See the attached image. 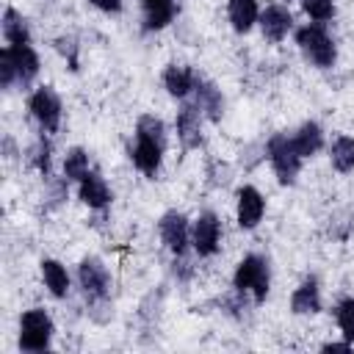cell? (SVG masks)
I'll use <instances>...</instances> for the list:
<instances>
[{
	"label": "cell",
	"mask_w": 354,
	"mask_h": 354,
	"mask_svg": "<svg viewBox=\"0 0 354 354\" xmlns=\"http://www.w3.org/2000/svg\"><path fill=\"white\" fill-rule=\"evenodd\" d=\"M166 149V124L155 113H144L136 122V144L130 147V160L144 177H158Z\"/></svg>",
	"instance_id": "obj_1"
},
{
	"label": "cell",
	"mask_w": 354,
	"mask_h": 354,
	"mask_svg": "<svg viewBox=\"0 0 354 354\" xmlns=\"http://www.w3.org/2000/svg\"><path fill=\"white\" fill-rule=\"evenodd\" d=\"M77 285L88 304L94 321L105 324L111 318V274L100 257H83L77 266Z\"/></svg>",
	"instance_id": "obj_2"
},
{
	"label": "cell",
	"mask_w": 354,
	"mask_h": 354,
	"mask_svg": "<svg viewBox=\"0 0 354 354\" xmlns=\"http://www.w3.org/2000/svg\"><path fill=\"white\" fill-rule=\"evenodd\" d=\"M39 55L30 44H8L0 50V86L28 88L39 75Z\"/></svg>",
	"instance_id": "obj_3"
},
{
	"label": "cell",
	"mask_w": 354,
	"mask_h": 354,
	"mask_svg": "<svg viewBox=\"0 0 354 354\" xmlns=\"http://www.w3.org/2000/svg\"><path fill=\"white\" fill-rule=\"evenodd\" d=\"M296 44L304 53V58L318 69H332L337 61V47L332 36L326 33L324 22H307L296 30Z\"/></svg>",
	"instance_id": "obj_4"
},
{
	"label": "cell",
	"mask_w": 354,
	"mask_h": 354,
	"mask_svg": "<svg viewBox=\"0 0 354 354\" xmlns=\"http://www.w3.org/2000/svg\"><path fill=\"white\" fill-rule=\"evenodd\" d=\"M232 288L241 293H249L254 304H263L268 296V288H271L268 260L263 254H246L232 274Z\"/></svg>",
	"instance_id": "obj_5"
},
{
	"label": "cell",
	"mask_w": 354,
	"mask_h": 354,
	"mask_svg": "<svg viewBox=\"0 0 354 354\" xmlns=\"http://www.w3.org/2000/svg\"><path fill=\"white\" fill-rule=\"evenodd\" d=\"M266 158L277 174V180L282 185H293L296 183V174L301 171V163L304 158L299 155V149L293 147V138L288 133H274L266 144Z\"/></svg>",
	"instance_id": "obj_6"
},
{
	"label": "cell",
	"mask_w": 354,
	"mask_h": 354,
	"mask_svg": "<svg viewBox=\"0 0 354 354\" xmlns=\"http://www.w3.org/2000/svg\"><path fill=\"white\" fill-rule=\"evenodd\" d=\"M53 332H55V326H53V318L47 315V310L30 307L19 318V348L30 351V354L47 351L53 343Z\"/></svg>",
	"instance_id": "obj_7"
},
{
	"label": "cell",
	"mask_w": 354,
	"mask_h": 354,
	"mask_svg": "<svg viewBox=\"0 0 354 354\" xmlns=\"http://www.w3.org/2000/svg\"><path fill=\"white\" fill-rule=\"evenodd\" d=\"M28 111H30V116L36 119V124H39L44 133H55V130L61 127V113H64V108H61V97L55 94L53 86H39V88L30 94V100H28Z\"/></svg>",
	"instance_id": "obj_8"
},
{
	"label": "cell",
	"mask_w": 354,
	"mask_h": 354,
	"mask_svg": "<svg viewBox=\"0 0 354 354\" xmlns=\"http://www.w3.org/2000/svg\"><path fill=\"white\" fill-rule=\"evenodd\" d=\"M191 246L199 257H213L221 246V221L216 213L205 210L199 218L191 224Z\"/></svg>",
	"instance_id": "obj_9"
},
{
	"label": "cell",
	"mask_w": 354,
	"mask_h": 354,
	"mask_svg": "<svg viewBox=\"0 0 354 354\" xmlns=\"http://www.w3.org/2000/svg\"><path fill=\"white\" fill-rule=\"evenodd\" d=\"M158 232L160 241L166 243V249L171 254H188V243H191V224L183 213L177 210H166L158 221Z\"/></svg>",
	"instance_id": "obj_10"
},
{
	"label": "cell",
	"mask_w": 354,
	"mask_h": 354,
	"mask_svg": "<svg viewBox=\"0 0 354 354\" xmlns=\"http://www.w3.org/2000/svg\"><path fill=\"white\" fill-rule=\"evenodd\" d=\"M202 108L196 102H188L183 100L180 111H177V119H174V127H177V138L183 144V149H199L202 147Z\"/></svg>",
	"instance_id": "obj_11"
},
{
	"label": "cell",
	"mask_w": 354,
	"mask_h": 354,
	"mask_svg": "<svg viewBox=\"0 0 354 354\" xmlns=\"http://www.w3.org/2000/svg\"><path fill=\"white\" fill-rule=\"evenodd\" d=\"M266 213V199L254 185L238 188V202H235V221L241 230H254L263 221Z\"/></svg>",
	"instance_id": "obj_12"
},
{
	"label": "cell",
	"mask_w": 354,
	"mask_h": 354,
	"mask_svg": "<svg viewBox=\"0 0 354 354\" xmlns=\"http://www.w3.org/2000/svg\"><path fill=\"white\" fill-rule=\"evenodd\" d=\"M257 25H260V30H263V36L268 41H282L290 33V28H293V17H290V11L285 6L271 3V6H266L260 11Z\"/></svg>",
	"instance_id": "obj_13"
},
{
	"label": "cell",
	"mask_w": 354,
	"mask_h": 354,
	"mask_svg": "<svg viewBox=\"0 0 354 354\" xmlns=\"http://www.w3.org/2000/svg\"><path fill=\"white\" fill-rule=\"evenodd\" d=\"M77 196H80V202H83L86 207H91V210H105V207L111 205V199H113V194H111V188H108V183L102 180L100 171H88V174L77 183Z\"/></svg>",
	"instance_id": "obj_14"
},
{
	"label": "cell",
	"mask_w": 354,
	"mask_h": 354,
	"mask_svg": "<svg viewBox=\"0 0 354 354\" xmlns=\"http://www.w3.org/2000/svg\"><path fill=\"white\" fill-rule=\"evenodd\" d=\"M196 80H199V75H196L191 66H177V64H171V66L163 69V88H166L171 97H177V100H185L188 94H194Z\"/></svg>",
	"instance_id": "obj_15"
},
{
	"label": "cell",
	"mask_w": 354,
	"mask_h": 354,
	"mask_svg": "<svg viewBox=\"0 0 354 354\" xmlns=\"http://www.w3.org/2000/svg\"><path fill=\"white\" fill-rule=\"evenodd\" d=\"M194 102L202 108L205 119L210 122H218L221 113H224V97H221V88H216L210 80L199 77L196 86H194Z\"/></svg>",
	"instance_id": "obj_16"
},
{
	"label": "cell",
	"mask_w": 354,
	"mask_h": 354,
	"mask_svg": "<svg viewBox=\"0 0 354 354\" xmlns=\"http://www.w3.org/2000/svg\"><path fill=\"white\" fill-rule=\"evenodd\" d=\"M290 313L293 315H315L321 313V288L315 277H307L290 296Z\"/></svg>",
	"instance_id": "obj_17"
},
{
	"label": "cell",
	"mask_w": 354,
	"mask_h": 354,
	"mask_svg": "<svg viewBox=\"0 0 354 354\" xmlns=\"http://www.w3.org/2000/svg\"><path fill=\"white\" fill-rule=\"evenodd\" d=\"M141 11H144V30L147 33L163 30L177 17L174 0H141Z\"/></svg>",
	"instance_id": "obj_18"
},
{
	"label": "cell",
	"mask_w": 354,
	"mask_h": 354,
	"mask_svg": "<svg viewBox=\"0 0 354 354\" xmlns=\"http://www.w3.org/2000/svg\"><path fill=\"white\" fill-rule=\"evenodd\" d=\"M227 17L235 33H249L260 19L257 0H227Z\"/></svg>",
	"instance_id": "obj_19"
},
{
	"label": "cell",
	"mask_w": 354,
	"mask_h": 354,
	"mask_svg": "<svg viewBox=\"0 0 354 354\" xmlns=\"http://www.w3.org/2000/svg\"><path fill=\"white\" fill-rule=\"evenodd\" d=\"M41 279H44V288L55 299H64L69 293V271H66L64 263H58L53 257H44L41 260Z\"/></svg>",
	"instance_id": "obj_20"
},
{
	"label": "cell",
	"mask_w": 354,
	"mask_h": 354,
	"mask_svg": "<svg viewBox=\"0 0 354 354\" xmlns=\"http://www.w3.org/2000/svg\"><path fill=\"white\" fill-rule=\"evenodd\" d=\"M290 138H293V147L299 149V155H301L304 160L313 158V155L324 147V130H321L318 122H304L296 133H290Z\"/></svg>",
	"instance_id": "obj_21"
},
{
	"label": "cell",
	"mask_w": 354,
	"mask_h": 354,
	"mask_svg": "<svg viewBox=\"0 0 354 354\" xmlns=\"http://www.w3.org/2000/svg\"><path fill=\"white\" fill-rule=\"evenodd\" d=\"M3 39H6L8 44H30L28 19H25L17 8H6V11H3Z\"/></svg>",
	"instance_id": "obj_22"
},
{
	"label": "cell",
	"mask_w": 354,
	"mask_h": 354,
	"mask_svg": "<svg viewBox=\"0 0 354 354\" xmlns=\"http://www.w3.org/2000/svg\"><path fill=\"white\" fill-rule=\"evenodd\" d=\"M329 160H332V169L340 171V174L354 171V138L351 136H337L329 144Z\"/></svg>",
	"instance_id": "obj_23"
},
{
	"label": "cell",
	"mask_w": 354,
	"mask_h": 354,
	"mask_svg": "<svg viewBox=\"0 0 354 354\" xmlns=\"http://www.w3.org/2000/svg\"><path fill=\"white\" fill-rule=\"evenodd\" d=\"M88 171H91L88 169V152L83 147L66 149V155H64V177L72 180V183H80Z\"/></svg>",
	"instance_id": "obj_24"
},
{
	"label": "cell",
	"mask_w": 354,
	"mask_h": 354,
	"mask_svg": "<svg viewBox=\"0 0 354 354\" xmlns=\"http://www.w3.org/2000/svg\"><path fill=\"white\" fill-rule=\"evenodd\" d=\"M30 163L39 169V174L44 180L50 177V169H53V147H50V138L44 136V130H41V136L36 138V144L30 149Z\"/></svg>",
	"instance_id": "obj_25"
},
{
	"label": "cell",
	"mask_w": 354,
	"mask_h": 354,
	"mask_svg": "<svg viewBox=\"0 0 354 354\" xmlns=\"http://www.w3.org/2000/svg\"><path fill=\"white\" fill-rule=\"evenodd\" d=\"M335 321L343 332V337L348 343H354V299H343L337 307H335Z\"/></svg>",
	"instance_id": "obj_26"
},
{
	"label": "cell",
	"mask_w": 354,
	"mask_h": 354,
	"mask_svg": "<svg viewBox=\"0 0 354 354\" xmlns=\"http://www.w3.org/2000/svg\"><path fill=\"white\" fill-rule=\"evenodd\" d=\"M301 6L313 22H326L335 17V0H301Z\"/></svg>",
	"instance_id": "obj_27"
},
{
	"label": "cell",
	"mask_w": 354,
	"mask_h": 354,
	"mask_svg": "<svg viewBox=\"0 0 354 354\" xmlns=\"http://www.w3.org/2000/svg\"><path fill=\"white\" fill-rule=\"evenodd\" d=\"M55 47L64 53V58H69V66L77 69V55H75V53H77V44H75V39H72V36H61V39L55 41Z\"/></svg>",
	"instance_id": "obj_28"
},
{
	"label": "cell",
	"mask_w": 354,
	"mask_h": 354,
	"mask_svg": "<svg viewBox=\"0 0 354 354\" xmlns=\"http://www.w3.org/2000/svg\"><path fill=\"white\" fill-rule=\"evenodd\" d=\"M194 274V266L188 260V254H174V277L177 279H191Z\"/></svg>",
	"instance_id": "obj_29"
},
{
	"label": "cell",
	"mask_w": 354,
	"mask_h": 354,
	"mask_svg": "<svg viewBox=\"0 0 354 354\" xmlns=\"http://www.w3.org/2000/svg\"><path fill=\"white\" fill-rule=\"evenodd\" d=\"M94 8L105 11V14H119L122 11V0H88Z\"/></svg>",
	"instance_id": "obj_30"
},
{
	"label": "cell",
	"mask_w": 354,
	"mask_h": 354,
	"mask_svg": "<svg viewBox=\"0 0 354 354\" xmlns=\"http://www.w3.org/2000/svg\"><path fill=\"white\" fill-rule=\"evenodd\" d=\"M351 346H354V343H348V340H346V343H335V340H329V343L321 346V351H351Z\"/></svg>",
	"instance_id": "obj_31"
},
{
	"label": "cell",
	"mask_w": 354,
	"mask_h": 354,
	"mask_svg": "<svg viewBox=\"0 0 354 354\" xmlns=\"http://www.w3.org/2000/svg\"><path fill=\"white\" fill-rule=\"evenodd\" d=\"M299 3H301V0H299Z\"/></svg>",
	"instance_id": "obj_32"
}]
</instances>
